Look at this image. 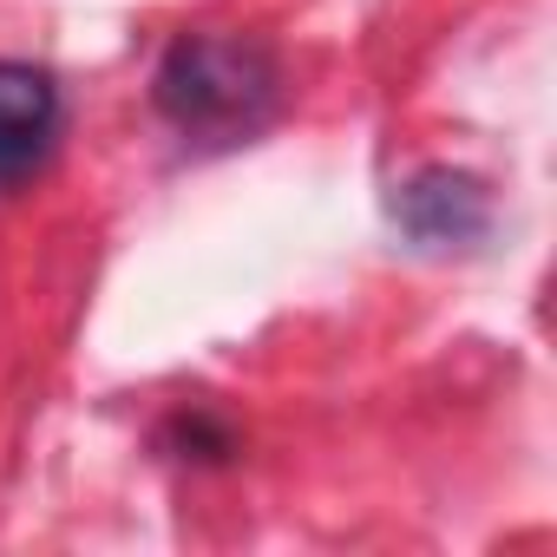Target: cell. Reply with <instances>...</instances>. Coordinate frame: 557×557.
Segmentation results:
<instances>
[{
  "instance_id": "obj_2",
  "label": "cell",
  "mask_w": 557,
  "mask_h": 557,
  "mask_svg": "<svg viewBox=\"0 0 557 557\" xmlns=\"http://www.w3.org/2000/svg\"><path fill=\"white\" fill-rule=\"evenodd\" d=\"M60 86L34 60H0V190L27 184L60 145Z\"/></svg>"
},
{
  "instance_id": "obj_3",
  "label": "cell",
  "mask_w": 557,
  "mask_h": 557,
  "mask_svg": "<svg viewBox=\"0 0 557 557\" xmlns=\"http://www.w3.org/2000/svg\"><path fill=\"white\" fill-rule=\"evenodd\" d=\"M394 216L407 236H420L426 249H459V243H479L485 223H492V197L479 177L466 171H420L394 190Z\"/></svg>"
},
{
  "instance_id": "obj_1",
  "label": "cell",
  "mask_w": 557,
  "mask_h": 557,
  "mask_svg": "<svg viewBox=\"0 0 557 557\" xmlns=\"http://www.w3.org/2000/svg\"><path fill=\"white\" fill-rule=\"evenodd\" d=\"M151 99L184 138L243 145L249 132H262L275 119V106H283V66L249 34L203 27V34L171 40V53L158 60Z\"/></svg>"
}]
</instances>
